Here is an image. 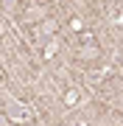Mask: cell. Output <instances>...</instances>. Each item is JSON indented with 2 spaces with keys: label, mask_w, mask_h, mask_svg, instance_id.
Here are the masks:
<instances>
[{
  "label": "cell",
  "mask_w": 123,
  "mask_h": 126,
  "mask_svg": "<svg viewBox=\"0 0 123 126\" xmlns=\"http://www.w3.org/2000/svg\"><path fill=\"white\" fill-rule=\"evenodd\" d=\"M101 56V50L95 45H90V48H81V59H98Z\"/></svg>",
  "instance_id": "6da1fadb"
},
{
  "label": "cell",
  "mask_w": 123,
  "mask_h": 126,
  "mask_svg": "<svg viewBox=\"0 0 123 126\" xmlns=\"http://www.w3.org/2000/svg\"><path fill=\"white\" fill-rule=\"evenodd\" d=\"M76 101H78V93H76V90H70L67 95H64V104H67V107H73Z\"/></svg>",
  "instance_id": "7a4b0ae2"
}]
</instances>
